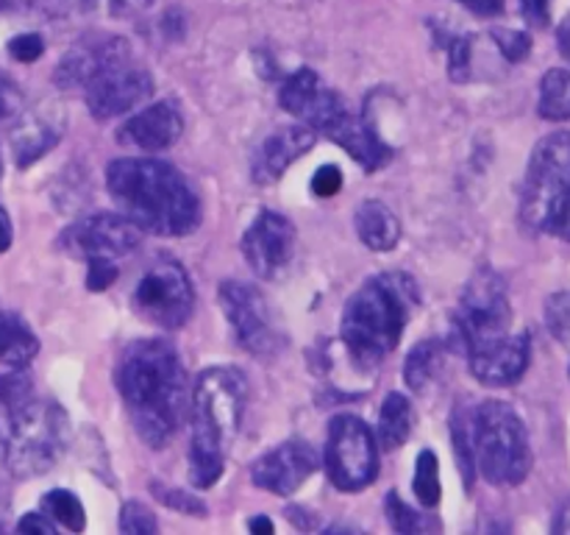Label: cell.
Listing matches in <instances>:
<instances>
[{"label":"cell","mask_w":570,"mask_h":535,"mask_svg":"<svg viewBox=\"0 0 570 535\" xmlns=\"http://www.w3.org/2000/svg\"><path fill=\"white\" fill-rule=\"evenodd\" d=\"M117 388L139 438L161 449L189 412V379L165 340H134L117 362Z\"/></svg>","instance_id":"cell-1"},{"label":"cell","mask_w":570,"mask_h":535,"mask_svg":"<svg viewBox=\"0 0 570 535\" xmlns=\"http://www.w3.org/2000/svg\"><path fill=\"white\" fill-rule=\"evenodd\" d=\"M106 187L122 215L142 232L184 237L200 223V198L189 178L170 162L128 156L106 167Z\"/></svg>","instance_id":"cell-2"},{"label":"cell","mask_w":570,"mask_h":535,"mask_svg":"<svg viewBox=\"0 0 570 535\" xmlns=\"http://www.w3.org/2000/svg\"><path fill=\"white\" fill-rule=\"evenodd\" d=\"M248 382L232 366L206 368L193 390V440H189V479L195 488H212L223 477L226 449L243 427Z\"/></svg>","instance_id":"cell-3"},{"label":"cell","mask_w":570,"mask_h":535,"mask_svg":"<svg viewBox=\"0 0 570 535\" xmlns=\"http://www.w3.org/2000/svg\"><path fill=\"white\" fill-rule=\"evenodd\" d=\"M421 290L410 273H379L367 279L343 310V343L362 368H373L401 343Z\"/></svg>","instance_id":"cell-4"},{"label":"cell","mask_w":570,"mask_h":535,"mask_svg":"<svg viewBox=\"0 0 570 535\" xmlns=\"http://www.w3.org/2000/svg\"><path fill=\"white\" fill-rule=\"evenodd\" d=\"M521 221L529 232L570 243V132L534 145L521 189Z\"/></svg>","instance_id":"cell-5"},{"label":"cell","mask_w":570,"mask_h":535,"mask_svg":"<svg viewBox=\"0 0 570 535\" xmlns=\"http://www.w3.org/2000/svg\"><path fill=\"white\" fill-rule=\"evenodd\" d=\"M476 471L490 485H521L532 468V449L523 418L507 401L488 399L473 407Z\"/></svg>","instance_id":"cell-6"},{"label":"cell","mask_w":570,"mask_h":535,"mask_svg":"<svg viewBox=\"0 0 570 535\" xmlns=\"http://www.w3.org/2000/svg\"><path fill=\"white\" fill-rule=\"evenodd\" d=\"M70 440L67 412L50 399H31L14 410L6 444V471L17 479L39 477L61 460Z\"/></svg>","instance_id":"cell-7"},{"label":"cell","mask_w":570,"mask_h":535,"mask_svg":"<svg viewBox=\"0 0 570 535\" xmlns=\"http://www.w3.org/2000/svg\"><path fill=\"white\" fill-rule=\"evenodd\" d=\"M512 307L507 295V282L493 268H479L465 284L460 299V310L454 315L451 338L460 351H471L488 340L510 332Z\"/></svg>","instance_id":"cell-8"},{"label":"cell","mask_w":570,"mask_h":535,"mask_svg":"<svg viewBox=\"0 0 570 535\" xmlns=\"http://www.w3.org/2000/svg\"><path fill=\"white\" fill-rule=\"evenodd\" d=\"M131 304L142 321L159 329H178L195 310V288L184 265L173 256H156L139 273Z\"/></svg>","instance_id":"cell-9"},{"label":"cell","mask_w":570,"mask_h":535,"mask_svg":"<svg viewBox=\"0 0 570 535\" xmlns=\"http://www.w3.org/2000/svg\"><path fill=\"white\" fill-rule=\"evenodd\" d=\"M326 468L332 483L345 494H356L376 479V438L362 418L351 412L332 418L326 440Z\"/></svg>","instance_id":"cell-10"},{"label":"cell","mask_w":570,"mask_h":535,"mask_svg":"<svg viewBox=\"0 0 570 535\" xmlns=\"http://www.w3.org/2000/svg\"><path fill=\"white\" fill-rule=\"evenodd\" d=\"M217 299H220L223 312L232 323L234 338L248 354L259 357V360H271L287 346V338L278 329L271 304L254 284L237 282V279L223 282Z\"/></svg>","instance_id":"cell-11"},{"label":"cell","mask_w":570,"mask_h":535,"mask_svg":"<svg viewBox=\"0 0 570 535\" xmlns=\"http://www.w3.org/2000/svg\"><path fill=\"white\" fill-rule=\"evenodd\" d=\"M150 93H154V76L131 59L109 67L83 87V98H87L95 120H111V117L126 115V111L137 109L142 100H148Z\"/></svg>","instance_id":"cell-12"},{"label":"cell","mask_w":570,"mask_h":535,"mask_svg":"<svg viewBox=\"0 0 570 535\" xmlns=\"http://www.w3.org/2000/svg\"><path fill=\"white\" fill-rule=\"evenodd\" d=\"M142 243V228L126 215H92L81 223H72L59 237V245L72 256H120L134 254Z\"/></svg>","instance_id":"cell-13"},{"label":"cell","mask_w":570,"mask_h":535,"mask_svg":"<svg viewBox=\"0 0 570 535\" xmlns=\"http://www.w3.org/2000/svg\"><path fill=\"white\" fill-rule=\"evenodd\" d=\"M131 59V42L117 33H87L56 65L53 81L59 89H81L109 67Z\"/></svg>","instance_id":"cell-14"},{"label":"cell","mask_w":570,"mask_h":535,"mask_svg":"<svg viewBox=\"0 0 570 535\" xmlns=\"http://www.w3.org/2000/svg\"><path fill=\"white\" fill-rule=\"evenodd\" d=\"M243 254L256 276L276 279L287 271L295 254V226L278 212H262L243 234Z\"/></svg>","instance_id":"cell-15"},{"label":"cell","mask_w":570,"mask_h":535,"mask_svg":"<svg viewBox=\"0 0 570 535\" xmlns=\"http://www.w3.org/2000/svg\"><path fill=\"white\" fill-rule=\"evenodd\" d=\"M532 357V340L527 332H507L468 351L473 377L490 388L515 385L527 373Z\"/></svg>","instance_id":"cell-16"},{"label":"cell","mask_w":570,"mask_h":535,"mask_svg":"<svg viewBox=\"0 0 570 535\" xmlns=\"http://www.w3.org/2000/svg\"><path fill=\"white\" fill-rule=\"evenodd\" d=\"M315 449H312L309 444H304V440H287V444H278L276 449L267 451V455H262L259 460L254 463L250 479H254V485H259L262 490L289 496L315 474Z\"/></svg>","instance_id":"cell-17"},{"label":"cell","mask_w":570,"mask_h":535,"mask_svg":"<svg viewBox=\"0 0 570 535\" xmlns=\"http://www.w3.org/2000/svg\"><path fill=\"white\" fill-rule=\"evenodd\" d=\"M278 104H282L289 115L301 117L309 128L323 132V128L328 126V120L343 109L345 100L340 98L332 87H326L315 70L301 67L298 72H293V76L282 84Z\"/></svg>","instance_id":"cell-18"},{"label":"cell","mask_w":570,"mask_h":535,"mask_svg":"<svg viewBox=\"0 0 570 535\" xmlns=\"http://www.w3.org/2000/svg\"><path fill=\"white\" fill-rule=\"evenodd\" d=\"M181 134L184 117L178 106L170 104V100H159V104H150L148 109L128 117L120 132H117V139L137 150L156 154V150H167L170 145H176Z\"/></svg>","instance_id":"cell-19"},{"label":"cell","mask_w":570,"mask_h":535,"mask_svg":"<svg viewBox=\"0 0 570 535\" xmlns=\"http://www.w3.org/2000/svg\"><path fill=\"white\" fill-rule=\"evenodd\" d=\"M321 134H326V137H332L340 148L348 150L365 171H379V167H384L393 159V148L379 137L376 128H373L365 117L354 115L348 106H343V109L328 120V126L323 128Z\"/></svg>","instance_id":"cell-20"},{"label":"cell","mask_w":570,"mask_h":535,"mask_svg":"<svg viewBox=\"0 0 570 535\" xmlns=\"http://www.w3.org/2000/svg\"><path fill=\"white\" fill-rule=\"evenodd\" d=\"M315 143H317V132L306 126V123L304 126H287L282 128V132L271 134L254 156V167H250L254 182L256 184L278 182L293 162H298L306 150L315 148Z\"/></svg>","instance_id":"cell-21"},{"label":"cell","mask_w":570,"mask_h":535,"mask_svg":"<svg viewBox=\"0 0 570 535\" xmlns=\"http://www.w3.org/2000/svg\"><path fill=\"white\" fill-rule=\"evenodd\" d=\"M59 139V126L50 123L45 115H33V111L22 109V115L11 123V154H14L17 167H28L42 159Z\"/></svg>","instance_id":"cell-22"},{"label":"cell","mask_w":570,"mask_h":535,"mask_svg":"<svg viewBox=\"0 0 570 535\" xmlns=\"http://www.w3.org/2000/svg\"><path fill=\"white\" fill-rule=\"evenodd\" d=\"M356 232H360L362 243L373 251H390L395 249L401 237V223L395 212L390 210L384 201L367 198L356 206Z\"/></svg>","instance_id":"cell-23"},{"label":"cell","mask_w":570,"mask_h":535,"mask_svg":"<svg viewBox=\"0 0 570 535\" xmlns=\"http://www.w3.org/2000/svg\"><path fill=\"white\" fill-rule=\"evenodd\" d=\"M39 354V340L17 312H0V366L22 368Z\"/></svg>","instance_id":"cell-24"},{"label":"cell","mask_w":570,"mask_h":535,"mask_svg":"<svg viewBox=\"0 0 570 535\" xmlns=\"http://www.w3.org/2000/svg\"><path fill=\"white\" fill-rule=\"evenodd\" d=\"M412 432V401L404 393H390L379 412V444L384 449H401Z\"/></svg>","instance_id":"cell-25"},{"label":"cell","mask_w":570,"mask_h":535,"mask_svg":"<svg viewBox=\"0 0 570 535\" xmlns=\"http://www.w3.org/2000/svg\"><path fill=\"white\" fill-rule=\"evenodd\" d=\"M445 346L440 340H423L410 351L404 366V379L415 393H423L443 371Z\"/></svg>","instance_id":"cell-26"},{"label":"cell","mask_w":570,"mask_h":535,"mask_svg":"<svg viewBox=\"0 0 570 535\" xmlns=\"http://www.w3.org/2000/svg\"><path fill=\"white\" fill-rule=\"evenodd\" d=\"M451 440H454V455L460 463V474L465 479V488L471 490L476 483V455H473V407L456 405L451 416Z\"/></svg>","instance_id":"cell-27"},{"label":"cell","mask_w":570,"mask_h":535,"mask_svg":"<svg viewBox=\"0 0 570 535\" xmlns=\"http://www.w3.org/2000/svg\"><path fill=\"white\" fill-rule=\"evenodd\" d=\"M538 111L543 120H570V70L554 67L540 81Z\"/></svg>","instance_id":"cell-28"},{"label":"cell","mask_w":570,"mask_h":535,"mask_svg":"<svg viewBox=\"0 0 570 535\" xmlns=\"http://www.w3.org/2000/svg\"><path fill=\"white\" fill-rule=\"evenodd\" d=\"M42 513H48L59 527L72 529V533H81L87 527V513H83L81 499L72 490H50L42 499Z\"/></svg>","instance_id":"cell-29"},{"label":"cell","mask_w":570,"mask_h":535,"mask_svg":"<svg viewBox=\"0 0 570 535\" xmlns=\"http://www.w3.org/2000/svg\"><path fill=\"white\" fill-rule=\"evenodd\" d=\"M415 496L423 507H434L440 502V471L438 457L432 449H423L415 460Z\"/></svg>","instance_id":"cell-30"},{"label":"cell","mask_w":570,"mask_h":535,"mask_svg":"<svg viewBox=\"0 0 570 535\" xmlns=\"http://www.w3.org/2000/svg\"><path fill=\"white\" fill-rule=\"evenodd\" d=\"M156 0H56L59 9L70 11H106L111 17H137L148 11Z\"/></svg>","instance_id":"cell-31"},{"label":"cell","mask_w":570,"mask_h":535,"mask_svg":"<svg viewBox=\"0 0 570 535\" xmlns=\"http://www.w3.org/2000/svg\"><path fill=\"white\" fill-rule=\"evenodd\" d=\"M150 494L161 502L165 507H173V510L184 513V516H206V505L195 494L181 488H170V485L150 483Z\"/></svg>","instance_id":"cell-32"},{"label":"cell","mask_w":570,"mask_h":535,"mask_svg":"<svg viewBox=\"0 0 570 535\" xmlns=\"http://www.w3.org/2000/svg\"><path fill=\"white\" fill-rule=\"evenodd\" d=\"M384 510H387V522L390 527L395 529V533H421L423 527H426V522H423L421 513L412 510L410 505H406L404 499H401L399 494H387V499H384Z\"/></svg>","instance_id":"cell-33"},{"label":"cell","mask_w":570,"mask_h":535,"mask_svg":"<svg viewBox=\"0 0 570 535\" xmlns=\"http://www.w3.org/2000/svg\"><path fill=\"white\" fill-rule=\"evenodd\" d=\"M546 323L557 340L570 343V290L554 293L546 299Z\"/></svg>","instance_id":"cell-34"},{"label":"cell","mask_w":570,"mask_h":535,"mask_svg":"<svg viewBox=\"0 0 570 535\" xmlns=\"http://www.w3.org/2000/svg\"><path fill=\"white\" fill-rule=\"evenodd\" d=\"M120 529L131 535H150L159 529V524H156V516L142 502H126L120 510Z\"/></svg>","instance_id":"cell-35"},{"label":"cell","mask_w":570,"mask_h":535,"mask_svg":"<svg viewBox=\"0 0 570 535\" xmlns=\"http://www.w3.org/2000/svg\"><path fill=\"white\" fill-rule=\"evenodd\" d=\"M493 39L501 54H504V59L512 61V65L527 59L529 50H532V37L527 31H515V28H495Z\"/></svg>","instance_id":"cell-36"},{"label":"cell","mask_w":570,"mask_h":535,"mask_svg":"<svg viewBox=\"0 0 570 535\" xmlns=\"http://www.w3.org/2000/svg\"><path fill=\"white\" fill-rule=\"evenodd\" d=\"M33 396V385L26 373H3L0 377V405L6 407H22Z\"/></svg>","instance_id":"cell-37"},{"label":"cell","mask_w":570,"mask_h":535,"mask_svg":"<svg viewBox=\"0 0 570 535\" xmlns=\"http://www.w3.org/2000/svg\"><path fill=\"white\" fill-rule=\"evenodd\" d=\"M471 54L473 37H454L449 45V70L454 81H468L471 78Z\"/></svg>","instance_id":"cell-38"},{"label":"cell","mask_w":570,"mask_h":535,"mask_svg":"<svg viewBox=\"0 0 570 535\" xmlns=\"http://www.w3.org/2000/svg\"><path fill=\"white\" fill-rule=\"evenodd\" d=\"M22 109H26V100H22L20 87H17L9 76L0 72V126H3V123L11 126V123L22 115Z\"/></svg>","instance_id":"cell-39"},{"label":"cell","mask_w":570,"mask_h":535,"mask_svg":"<svg viewBox=\"0 0 570 535\" xmlns=\"http://www.w3.org/2000/svg\"><path fill=\"white\" fill-rule=\"evenodd\" d=\"M87 265V288L92 293H100V290L111 288L117 282V265L109 256H89Z\"/></svg>","instance_id":"cell-40"},{"label":"cell","mask_w":570,"mask_h":535,"mask_svg":"<svg viewBox=\"0 0 570 535\" xmlns=\"http://www.w3.org/2000/svg\"><path fill=\"white\" fill-rule=\"evenodd\" d=\"M343 187V171L337 165H323L317 167V173L312 176V193L317 198H332Z\"/></svg>","instance_id":"cell-41"},{"label":"cell","mask_w":570,"mask_h":535,"mask_svg":"<svg viewBox=\"0 0 570 535\" xmlns=\"http://www.w3.org/2000/svg\"><path fill=\"white\" fill-rule=\"evenodd\" d=\"M42 50H45V42L39 33H20V37H14L9 42L11 59L22 61V65H31V61H37L39 56H42Z\"/></svg>","instance_id":"cell-42"},{"label":"cell","mask_w":570,"mask_h":535,"mask_svg":"<svg viewBox=\"0 0 570 535\" xmlns=\"http://www.w3.org/2000/svg\"><path fill=\"white\" fill-rule=\"evenodd\" d=\"M17 529H20V533L53 535L56 533V522L48 516V513H26V516L17 522Z\"/></svg>","instance_id":"cell-43"},{"label":"cell","mask_w":570,"mask_h":535,"mask_svg":"<svg viewBox=\"0 0 570 535\" xmlns=\"http://www.w3.org/2000/svg\"><path fill=\"white\" fill-rule=\"evenodd\" d=\"M523 17H527L532 26H549L551 20V0H521Z\"/></svg>","instance_id":"cell-44"},{"label":"cell","mask_w":570,"mask_h":535,"mask_svg":"<svg viewBox=\"0 0 570 535\" xmlns=\"http://www.w3.org/2000/svg\"><path fill=\"white\" fill-rule=\"evenodd\" d=\"M465 9H471L473 14H482V17H495L504 11V0H460Z\"/></svg>","instance_id":"cell-45"},{"label":"cell","mask_w":570,"mask_h":535,"mask_svg":"<svg viewBox=\"0 0 570 535\" xmlns=\"http://www.w3.org/2000/svg\"><path fill=\"white\" fill-rule=\"evenodd\" d=\"M17 410H20V407H17ZM11 416H14V407L0 405V468H6V444H9Z\"/></svg>","instance_id":"cell-46"},{"label":"cell","mask_w":570,"mask_h":535,"mask_svg":"<svg viewBox=\"0 0 570 535\" xmlns=\"http://www.w3.org/2000/svg\"><path fill=\"white\" fill-rule=\"evenodd\" d=\"M312 510H304V507H287V518L295 524L298 529H315L317 527V518L309 516Z\"/></svg>","instance_id":"cell-47"},{"label":"cell","mask_w":570,"mask_h":535,"mask_svg":"<svg viewBox=\"0 0 570 535\" xmlns=\"http://www.w3.org/2000/svg\"><path fill=\"white\" fill-rule=\"evenodd\" d=\"M11 240H14V228H11L9 212L0 206V254L11 249Z\"/></svg>","instance_id":"cell-48"},{"label":"cell","mask_w":570,"mask_h":535,"mask_svg":"<svg viewBox=\"0 0 570 535\" xmlns=\"http://www.w3.org/2000/svg\"><path fill=\"white\" fill-rule=\"evenodd\" d=\"M557 45H560V54L570 61V11L566 14V20L560 22V28H557Z\"/></svg>","instance_id":"cell-49"},{"label":"cell","mask_w":570,"mask_h":535,"mask_svg":"<svg viewBox=\"0 0 570 535\" xmlns=\"http://www.w3.org/2000/svg\"><path fill=\"white\" fill-rule=\"evenodd\" d=\"M250 533H273V522L267 516H256L248 522Z\"/></svg>","instance_id":"cell-50"},{"label":"cell","mask_w":570,"mask_h":535,"mask_svg":"<svg viewBox=\"0 0 570 535\" xmlns=\"http://www.w3.org/2000/svg\"><path fill=\"white\" fill-rule=\"evenodd\" d=\"M554 533H570V502H568L566 507H562L560 516H557Z\"/></svg>","instance_id":"cell-51"},{"label":"cell","mask_w":570,"mask_h":535,"mask_svg":"<svg viewBox=\"0 0 570 535\" xmlns=\"http://www.w3.org/2000/svg\"><path fill=\"white\" fill-rule=\"evenodd\" d=\"M9 494H6V488H0V533L6 529V518H9Z\"/></svg>","instance_id":"cell-52"},{"label":"cell","mask_w":570,"mask_h":535,"mask_svg":"<svg viewBox=\"0 0 570 535\" xmlns=\"http://www.w3.org/2000/svg\"><path fill=\"white\" fill-rule=\"evenodd\" d=\"M22 0H0V11H9V9H17Z\"/></svg>","instance_id":"cell-53"},{"label":"cell","mask_w":570,"mask_h":535,"mask_svg":"<svg viewBox=\"0 0 570 535\" xmlns=\"http://www.w3.org/2000/svg\"><path fill=\"white\" fill-rule=\"evenodd\" d=\"M0 173H3V165H0Z\"/></svg>","instance_id":"cell-54"}]
</instances>
